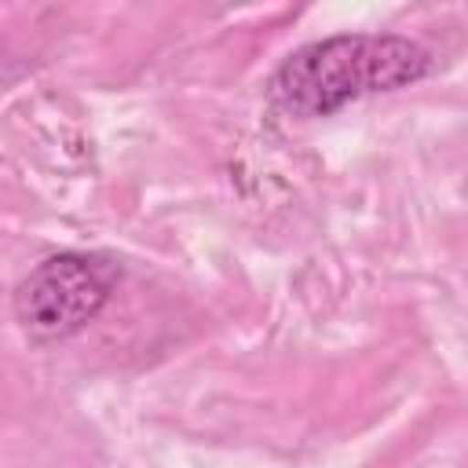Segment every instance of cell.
<instances>
[{
    "label": "cell",
    "mask_w": 468,
    "mask_h": 468,
    "mask_svg": "<svg viewBox=\"0 0 468 468\" xmlns=\"http://www.w3.org/2000/svg\"><path fill=\"white\" fill-rule=\"evenodd\" d=\"M431 73V55L395 33H336L296 48L271 73L274 110L296 121L329 117L366 95L417 84Z\"/></svg>",
    "instance_id": "1"
},
{
    "label": "cell",
    "mask_w": 468,
    "mask_h": 468,
    "mask_svg": "<svg viewBox=\"0 0 468 468\" xmlns=\"http://www.w3.org/2000/svg\"><path fill=\"white\" fill-rule=\"evenodd\" d=\"M117 282L121 267L102 252H55L15 285L11 311L29 340L58 344L99 318Z\"/></svg>",
    "instance_id": "2"
}]
</instances>
